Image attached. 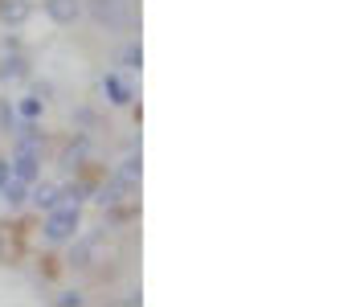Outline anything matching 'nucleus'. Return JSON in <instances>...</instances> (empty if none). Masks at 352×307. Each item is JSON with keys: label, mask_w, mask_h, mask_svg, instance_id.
I'll list each match as a JSON object with an SVG mask.
<instances>
[{"label": "nucleus", "mask_w": 352, "mask_h": 307, "mask_svg": "<svg viewBox=\"0 0 352 307\" xmlns=\"http://www.w3.org/2000/svg\"><path fill=\"white\" fill-rule=\"evenodd\" d=\"M0 78H25V62H21V58H8V62L0 66Z\"/></svg>", "instance_id": "nucleus-12"}, {"label": "nucleus", "mask_w": 352, "mask_h": 307, "mask_svg": "<svg viewBox=\"0 0 352 307\" xmlns=\"http://www.w3.org/2000/svg\"><path fill=\"white\" fill-rule=\"evenodd\" d=\"M82 156H87V139L70 144V148H66V156H62V164H66V168H78V164H82Z\"/></svg>", "instance_id": "nucleus-11"}, {"label": "nucleus", "mask_w": 352, "mask_h": 307, "mask_svg": "<svg viewBox=\"0 0 352 307\" xmlns=\"http://www.w3.org/2000/svg\"><path fill=\"white\" fill-rule=\"evenodd\" d=\"M8 177H12V164H8V160H0V185H4Z\"/></svg>", "instance_id": "nucleus-15"}, {"label": "nucleus", "mask_w": 352, "mask_h": 307, "mask_svg": "<svg viewBox=\"0 0 352 307\" xmlns=\"http://www.w3.org/2000/svg\"><path fill=\"white\" fill-rule=\"evenodd\" d=\"M78 221H82V209H78V201H58L54 209H50V217H45V238L50 242H70L74 234H78Z\"/></svg>", "instance_id": "nucleus-1"}, {"label": "nucleus", "mask_w": 352, "mask_h": 307, "mask_svg": "<svg viewBox=\"0 0 352 307\" xmlns=\"http://www.w3.org/2000/svg\"><path fill=\"white\" fill-rule=\"evenodd\" d=\"M0 254H4V225H0Z\"/></svg>", "instance_id": "nucleus-16"}, {"label": "nucleus", "mask_w": 352, "mask_h": 307, "mask_svg": "<svg viewBox=\"0 0 352 307\" xmlns=\"http://www.w3.org/2000/svg\"><path fill=\"white\" fill-rule=\"evenodd\" d=\"M98 262H107V234L90 229V234H82V238L74 242L70 266H78V271H90V266H98Z\"/></svg>", "instance_id": "nucleus-2"}, {"label": "nucleus", "mask_w": 352, "mask_h": 307, "mask_svg": "<svg viewBox=\"0 0 352 307\" xmlns=\"http://www.w3.org/2000/svg\"><path fill=\"white\" fill-rule=\"evenodd\" d=\"M0 4H4V0H0Z\"/></svg>", "instance_id": "nucleus-17"}, {"label": "nucleus", "mask_w": 352, "mask_h": 307, "mask_svg": "<svg viewBox=\"0 0 352 307\" xmlns=\"http://www.w3.org/2000/svg\"><path fill=\"white\" fill-rule=\"evenodd\" d=\"M29 201L37 205V209H54V205L62 201V189H54V185H33V189H29Z\"/></svg>", "instance_id": "nucleus-8"}, {"label": "nucleus", "mask_w": 352, "mask_h": 307, "mask_svg": "<svg viewBox=\"0 0 352 307\" xmlns=\"http://www.w3.org/2000/svg\"><path fill=\"white\" fill-rule=\"evenodd\" d=\"M58 304H62V307H78V304H82V295H78V291H62V295H58Z\"/></svg>", "instance_id": "nucleus-14"}, {"label": "nucleus", "mask_w": 352, "mask_h": 307, "mask_svg": "<svg viewBox=\"0 0 352 307\" xmlns=\"http://www.w3.org/2000/svg\"><path fill=\"white\" fill-rule=\"evenodd\" d=\"M102 95L115 102V106H127V102H131V87H127L119 74H107V78H102Z\"/></svg>", "instance_id": "nucleus-6"}, {"label": "nucleus", "mask_w": 352, "mask_h": 307, "mask_svg": "<svg viewBox=\"0 0 352 307\" xmlns=\"http://www.w3.org/2000/svg\"><path fill=\"white\" fill-rule=\"evenodd\" d=\"M0 201L8 205V209L25 205V201H29V185H25V181H16V177H8V181L0 185Z\"/></svg>", "instance_id": "nucleus-7"}, {"label": "nucleus", "mask_w": 352, "mask_h": 307, "mask_svg": "<svg viewBox=\"0 0 352 307\" xmlns=\"http://www.w3.org/2000/svg\"><path fill=\"white\" fill-rule=\"evenodd\" d=\"M21 115H25V119H37V115H41V99H25L21 102Z\"/></svg>", "instance_id": "nucleus-13"}, {"label": "nucleus", "mask_w": 352, "mask_h": 307, "mask_svg": "<svg viewBox=\"0 0 352 307\" xmlns=\"http://www.w3.org/2000/svg\"><path fill=\"white\" fill-rule=\"evenodd\" d=\"M8 164H12V177H16V181L33 185V181H37V164H41V152H21V148H16Z\"/></svg>", "instance_id": "nucleus-4"}, {"label": "nucleus", "mask_w": 352, "mask_h": 307, "mask_svg": "<svg viewBox=\"0 0 352 307\" xmlns=\"http://www.w3.org/2000/svg\"><path fill=\"white\" fill-rule=\"evenodd\" d=\"M140 66H144V49H140V41H131V45L123 49V70H131V74H135Z\"/></svg>", "instance_id": "nucleus-10"}, {"label": "nucleus", "mask_w": 352, "mask_h": 307, "mask_svg": "<svg viewBox=\"0 0 352 307\" xmlns=\"http://www.w3.org/2000/svg\"><path fill=\"white\" fill-rule=\"evenodd\" d=\"M29 16V4L25 0H8V4H0V21H8V25H21Z\"/></svg>", "instance_id": "nucleus-9"}, {"label": "nucleus", "mask_w": 352, "mask_h": 307, "mask_svg": "<svg viewBox=\"0 0 352 307\" xmlns=\"http://www.w3.org/2000/svg\"><path fill=\"white\" fill-rule=\"evenodd\" d=\"M87 12L98 21V25H107V29H119V25L131 21L127 0H87Z\"/></svg>", "instance_id": "nucleus-3"}, {"label": "nucleus", "mask_w": 352, "mask_h": 307, "mask_svg": "<svg viewBox=\"0 0 352 307\" xmlns=\"http://www.w3.org/2000/svg\"><path fill=\"white\" fill-rule=\"evenodd\" d=\"M45 12H50V21H58V25H74V21L82 16V0H45Z\"/></svg>", "instance_id": "nucleus-5"}]
</instances>
